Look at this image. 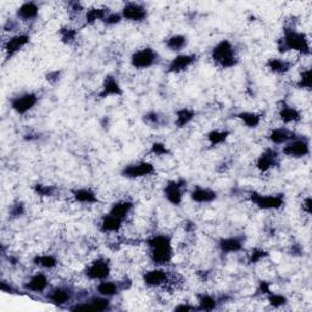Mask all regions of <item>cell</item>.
Listing matches in <instances>:
<instances>
[{
  "instance_id": "1",
  "label": "cell",
  "mask_w": 312,
  "mask_h": 312,
  "mask_svg": "<svg viewBox=\"0 0 312 312\" xmlns=\"http://www.w3.org/2000/svg\"><path fill=\"white\" fill-rule=\"evenodd\" d=\"M150 248V258L158 266L170 264L173 256V249L171 238L166 234H155L148 239Z\"/></svg>"
},
{
  "instance_id": "2",
  "label": "cell",
  "mask_w": 312,
  "mask_h": 312,
  "mask_svg": "<svg viewBox=\"0 0 312 312\" xmlns=\"http://www.w3.org/2000/svg\"><path fill=\"white\" fill-rule=\"evenodd\" d=\"M279 50H294L301 54H310V43L306 34L298 32L294 28H285L284 36L279 40Z\"/></svg>"
},
{
  "instance_id": "3",
  "label": "cell",
  "mask_w": 312,
  "mask_h": 312,
  "mask_svg": "<svg viewBox=\"0 0 312 312\" xmlns=\"http://www.w3.org/2000/svg\"><path fill=\"white\" fill-rule=\"evenodd\" d=\"M211 59L221 68H232L238 62L236 54V48L229 40L223 39L214 46L211 53Z\"/></svg>"
},
{
  "instance_id": "4",
  "label": "cell",
  "mask_w": 312,
  "mask_h": 312,
  "mask_svg": "<svg viewBox=\"0 0 312 312\" xmlns=\"http://www.w3.org/2000/svg\"><path fill=\"white\" fill-rule=\"evenodd\" d=\"M251 201L261 210H278L284 205V199L282 195H264L257 192L250 194Z\"/></svg>"
},
{
  "instance_id": "5",
  "label": "cell",
  "mask_w": 312,
  "mask_h": 312,
  "mask_svg": "<svg viewBox=\"0 0 312 312\" xmlns=\"http://www.w3.org/2000/svg\"><path fill=\"white\" fill-rule=\"evenodd\" d=\"M156 60H158V54L154 49L143 48L133 53L131 56V65L138 70H144V68L151 67Z\"/></svg>"
},
{
  "instance_id": "6",
  "label": "cell",
  "mask_w": 312,
  "mask_h": 312,
  "mask_svg": "<svg viewBox=\"0 0 312 312\" xmlns=\"http://www.w3.org/2000/svg\"><path fill=\"white\" fill-rule=\"evenodd\" d=\"M155 172L154 165L148 161H140L137 164H132L126 166L122 170V176L129 179L142 178V177L150 176Z\"/></svg>"
},
{
  "instance_id": "7",
  "label": "cell",
  "mask_w": 312,
  "mask_h": 312,
  "mask_svg": "<svg viewBox=\"0 0 312 312\" xmlns=\"http://www.w3.org/2000/svg\"><path fill=\"white\" fill-rule=\"evenodd\" d=\"M110 264L105 258H96L87 267L86 276L92 280H104L110 274Z\"/></svg>"
},
{
  "instance_id": "8",
  "label": "cell",
  "mask_w": 312,
  "mask_h": 312,
  "mask_svg": "<svg viewBox=\"0 0 312 312\" xmlns=\"http://www.w3.org/2000/svg\"><path fill=\"white\" fill-rule=\"evenodd\" d=\"M38 102V95L36 93H24L14 98L11 100V109L18 115H24L32 110Z\"/></svg>"
},
{
  "instance_id": "9",
  "label": "cell",
  "mask_w": 312,
  "mask_h": 312,
  "mask_svg": "<svg viewBox=\"0 0 312 312\" xmlns=\"http://www.w3.org/2000/svg\"><path fill=\"white\" fill-rule=\"evenodd\" d=\"M184 180H170L166 186H165L164 194L165 198L167 199L168 202L174 205V206H179L183 201V188L186 187Z\"/></svg>"
},
{
  "instance_id": "10",
  "label": "cell",
  "mask_w": 312,
  "mask_h": 312,
  "mask_svg": "<svg viewBox=\"0 0 312 312\" xmlns=\"http://www.w3.org/2000/svg\"><path fill=\"white\" fill-rule=\"evenodd\" d=\"M283 154L289 158H304L310 154V145L306 139H293L288 142L283 149Z\"/></svg>"
},
{
  "instance_id": "11",
  "label": "cell",
  "mask_w": 312,
  "mask_h": 312,
  "mask_svg": "<svg viewBox=\"0 0 312 312\" xmlns=\"http://www.w3.org/2000/svg\"><path fill=\"white\" fill-rule=\"evenodd\" d=\"M148 16V11L138 3H127L122 9V17L133 22H143Z\"/></svg>"
},
{
  "instance_id": "12",
  "label": "cell",
  "mask_w": 312,
  "mask_h": 312,
  "mask_svg": "<svg viewBox=\"0 0 312 312\" xmlns=\"http://www.w3.org/2000/svg\"><path fill=\"white\" fill-rule=\"evenodd\" d=\"M28 43H30V36L26 33L15 34L11 38H9L4 44V50L6 55H8V58H11V56L17 54Z\"/></svg>"
},
{
  "instance_id": "13",
  "label": "cell",
  "mask_w": 312,
  "mask_h": 312,
  "mask_svg": "<svg viewBox=\"0 0 312 312\" xmlns=\"http://www.w3.org/2000/svg\"><path fill=\"white\" fill-rule=\"evenodd\" d=\"M196 60L195 54H179L173 58L168 64V72L180 73L186 71L189 66H192Z\"/></svg>"
},
{
  "instance_id": "14",
  "label": "cell",
  "mask_w": 312,
  "mask_h": 312,
  "mask_svg": "<svg viewBox=\"0 0 312 312\" xmlns=\"http://www.w3.org/2000/svg\"><path fill=\"white\" fill-rule=\"evenodd\" d=\"M143 280H144L145 285L152 287V288L166 285L168 282V273L161 268H155V270L145 272L143 276Z\"/></svg>"
},
{
  "instance_id": "15",
  "label": "cell",
  "mask_w": 312,
  "mask_h": 312,
  "mask_svg": "<svg viewBox=\"0 0 312 312\" xmlns=\"http://www.w3.org/2000/svg\"><path fill=\"white\" fill-rule=\"evenodd\" d=\"M278 164V152L273 149H266L262 154L258 156L256 161V167L261 172H267L268 170L277 166Z\"/></svg>"
},
{
  "instance_id": "16",
  "label": "cell",
  "mask_w": 312,
  "mask_h": 312,
  "mask_svg": "<svg viewBox=\"0 0 312 312\" xmlns=\"http://www.w3.org/2000/svg\"><path fill=\"white\" fill-rule=\"evenodd\" d=\"M123 94V90L121 88L120 83L117 82V80L114 76H106L102 83L101 92L99 93V96L101 99L108 98V96H120Z\"/></svg>"
},
{
  "instance_id": "17",
  "label": "cell",
  "mask_w": 312,
  "mask_h": 312,
  "mask_svg": "<svg viewBox=\"0 0 312 312\" xmlns=\"http://www.w3.org/2000/svg\"><path fill=\"white\" fill-rule=\"evenodd\" d=\"M49 280L45 273L43 272H37L31 277L30 280L24 284V288L30 292L33 293H43L44 290L48 288Z\"/></svg>"
},
{
  "instance_id": "18",
  "label": "cell",
  "mask_w": 312,
  "mask_h": 312,
  "mask_svg": "<svg viewBox=\"0 0 312 312\" xmlns=\"http://www.w3.org/2000/svg\"><path fill=\"white\" fill-rule=\"evenodd\" d=\"M217 193L210 188H202V187H196V188L190 193V199L194 202L199 204H209L216 200Z\"/></svg>"
},
{
  "instance_id": "19",
  "label": "cell",
  "mask_w": 312,
  "mask_h": 312,
  "mask_svg": "<svg viewBox=\"0 0 312 312\" xmlns=\"http://www.w3.org/2000/svg\"><path fill=\"white\" fill-rule=\"evenodd\" d=\"M122 223L123 220L111 214H108L101 218L100 230L102 233H118L120 229L122 228Z\"/></svg>"
},
{
  "instance_id": "20",
  "label": "cell",
  "mask_w": 312,
  "mask_h": 312,
  "mask_svg": "<svg viewBox=\"0 0 312 312\" xmlns=\"http://www.w3.org/2000/svg\"><path fill=\"white\" fill-rule=\"evenodd\" d=\"M71 298H72V292H71V289L65 288V287H58V288L53 289L50 294H49L50 301L53 304L58 305V306L67 304L71 300Z\"/></svg>"
},
{
  "instance_id": "21",
  "label": "cell",
  "mask_w": 312,
  "mask_h": 312,
  "mask_svg": "<svg viewBox=\"0 0 312 312\" xmlns=\"http://www.w3.org/2000/svg\"><path fill=\"white\" fill-rule=\"evenodd\" d=\"M293 139H295V133L284 128V127L274 128L270 133V140L273 144H287Z\"/></svg>"
},
{
  "instance_id": "22",
  "label": "cell",
  "mask_w": 312,
  "mask_h": 312,
  "mask_svg": "<svg viewBox=\"0 0 312 312\" xmlns=\"http://www.w3.org/2000/svg\"><path fill=\"white\" fill-rule=\"evenodd\" d=\"M38 14H39L38 5L33 2L23 3V4L17 9V17L23 21L33 20V18L38 16Z\"/></svg>"
},
{
  "instance_id": "23",
  "label": "cell",
  "mask_w": 312,
  "mask_h": 312,
  "mask_svg": "<svg viewBox=\"0 0 312 312\" xmlns=\"http://www.w3.org/2000/svg\"><path fill=\"white\" fill-rule=\"evenodd\" d=\"M218 246L223 252H238L243 249V240L239 237H228L218 242Z\"/></svg>"
},
{
  "instance_id": "24",
  "label": "cell",
  "mask_w": 312,
  "mask_h": 312,
  "mask_svg": "<svg viewBox=\"0 0 312 312\" xmlns=\"http://www.w3.org/2000/svg\"><path fill=\"white\" fill-rule=\"evenodd\" d=\"M73 198L81 204H95L98 202V196L90 188H80L73 190Z\"/></svg>"
},
{
  "instance_id": "25",
  "label": "cell",
  "mask_w": 312,
  "mask_h": 312,
  "mask_svg": "<svg viewBox=\"0 0 312 312\" xmlns=\"http://www.w3.org/2000/svg\"><path fill=\"white\" fill-rule=\"evenodd\" d=\"M266 66L271 72L277 74H284L290 70L292 64H290L288 60H284V59L274 58V59H270V60L267 61Z\"/></svg>"
},
{
  "instance_id": "26",
  "label": "cell",
  "mask_w": 312,
  "mask_h": 312,
  "mask_svg": "<svg viewBox=\"0 0 312 312\" xmlns=\"http://www.w3.org/2000/svg\"><path fill=\"white\" fill-rule=\"evenodd\" d=\"M133 209V204L128 200H122V201H117L115 202L114 205H112L111 210L109 214L114 215V216H116L118 218H121V220H126L127 216L129 215V212L132 211Z\"/></svg>"
},
{
  "instance_id": "27",
  "label": "cell",
  "mask_w": 312,
  "mask_h": 312,
  "mask_svg": "<svg viewBox=\"0 0 312 312\" xmlns=\"http://www.w3.org/2000/svg\"><path fill=\"white\" fill-rule=\"evenodd\" d=\"M279 117L283 122L292 123V122H298V121H300L301 115L295 108L284 104L279 110Z\"/></svg>"
},
{
  "instance_id": "28",
  "label": "cell",
  "mask_w": 312,
  "mask_h": 312,
  "mask_svg": "<svg viewBox=\"0 0 312 312\" xmlns=\"http://www.w3.org/2000/svg\"><path fill=\"white\" fill-rule=\"evenodd\" d=\"M237 117L242 121L249 128H256L258 124L261 123V116L256 112H249V111H243L239 112L237 115Z\"/></svg>"
},
{
  "instance_id": "29",
  "label": "cell",
  "mask_w": 312,
  "mask_h": 312,
  "mask_svg": "<svg viewBox=\"0 0 312 312\" xmlns=\"http://www.w3.org/2000/svg\"><path fill=\"white\" fill-rule=\"evenodd\" d=\"M109 9L106 8H94L87 10L86 14V22L87 24H92L96 22V21H104V18L108 16Z\"/></svg>"
},
{
  "instance_id": "30",
  "label": "cell",
  "mask_w": 312,
  "mask_h": 312,
  "mask_svg": "<svg viewBox=\"0 0 312 312\" xmlns=\"http://www.w3.org/2000/svg\"><path fill=\"white\" fill-rule=\"evenodd\" d=\"M96 290L101 296H106V298H111L115 296L118 293V285L115 282H110V280H101L96 287Z\"/></svg>"
},
{
  "instance_id": "31",
  "label": "cell",
  "mask_w": 312,
  "mask_h": 312,
  "mask_svg": "<svg viewBox=\"0 0 312 312\" xmlns=\"http://www.w3.org/2000/svg\"><path fill=\"white\" fill-rule=\"evenodd\" d=\"M195 117V111L192 109L183 108L180 110L177 111V117H176V124L182 128V127L187 126L189 122H192L193 118Z\"/></svg>"
},
{
  "instance_id": "32",
  "label": "cell",
  "mask_w": 312,
  "mask_h": 312,
  "mask_svg": "<svg viewBox=\"0 0 312 312\" xmlns=\"http://www.w3.org/2000/svg\"><path fill=\"white\" fill-rule=\"evenodd\" d=\"M166 45L170 50L180 51L187 45V37L182 36V34H174L167 39Z\"/></svg>"
},
{
  "instance_id": "33",
  "label": "cell",
  "mask_w": 312,
  "mask_h": 312,
  "mask_svg": "<svg viewBox=\"0 0 312 312\" xmlns=\"http://www.w3.org/2000/svg\"><path fill=\"white\" fill-rule=\"evenodd\" d=\"M33 262L42 268H54L58 265V261L53 255H37Z\"/></svg>"
},
{
  "instance_id": "34",
  "label": "cell",
  "mask_w": 312,
  "mask_h": 312,
  "mask_svg": "<svg viewBox=\"0 0 312 312\" xmlns=\"http://www.w3.org/2000/svg\"><path fill=\"white\" fill-rule=\"evenodd\" d=\"M217 306V300L214 296L209 294H202L199 296V310L212 311Z\"/></svg>"
},
{
  "instance_id": "35",
  "label": "cell",
  "mask_w": 312,
  "mask_h": 312,
  "mask_svg": "<svg viewBox=\"0 0 312 312\" xmlns=\"http://www.w3.org/2000/svg\"><path fill=\"white\" fill-rule=\"evenodd\" d=\"M229 132L228 131H211L210 133L207 134V139L209 142H210L211 145H218V144H222L223 142H226V139L228 138Z\"/></svg>"
},
{
  "instance_id": "36",
  "label": "cell",
  "mask_w": 312,
  "mask_h": 312,
  "mask_svg": "<svg viewBox=\"0 0 312 312\" xmlns=\"http://www.w3.org/2000/svg\"><path fill=\"white\" fill-rule=\"evenodd\" d=\"M60 37L62 42L66 43V44H71L76 40L77 31L70 27H62L60 30Z\"/></svg>"
},
{
  "instance_id": "37",
  "label": "cell",
  "mask_w": 312,
  "mask_h": 312,
  "mask_svg": "<svg viewBox=\"0 0 312 312\" xmlns=\"http://www.w3.org/2000/svg\"><path fill=\"white\" fill-rule=\"evenodd\" d=\"M268 302L271 306L273 307H280L287 304V298L282 294H276V293H268Z\"/></svg>"
},
{
  "instance_id": "38",
  "label": "cell",
  "mask_w": 312,
  "mask_h": 312,
  "mask_svg": "<svg viewBox=\"0 0 312 312\" xmlns=\"http://www.w3.org/2000/svg\"><path fill=\"white\" fill-rule=\"evenodd\" d=\"M311 84H312V80H311V70H310V68H307V70H305L304 72L301 73L300 78H299L298 86H299V88L311 89Z\"/></svg>"
},
{
  "instance_id": "39",
  "label": "cell",
  "mask_w": 312,
  "mask_h": 312,
  "mask_svg": "<svg viewBox=\"0 0 312 312\" xmlns=\"http://www.w3.org/2000/svg\"><path fill=\"white\" fill-rule=\"evenodd\" d=\"M34 192L36 194H38L40 196H51L54 195V187L51 186H44V184H36L33 187Z\"/></svg>"
},
{
  "instance_id": "40",
  "label": "cell",
  "mask_w": 312,
  "mask_h": 312,
  "mask_svg": "<svg viewBox=\"0 0 312 312\" xmlns=\"http://www.w3.org/2000/svg\"><path fill=\"white\" fill-rule=\"evenodd\" d=\"M122 20H123L122 14H117V12H109L108 16L104 18L102 22H104L105 24H108V26H115V24H118Z\"/></svg>"
},
{
  "instance_id": "41",
  "label": "cell",
  "mask_w": 312,
  "mask_h": 312,
  "mask_svg": "<svg viewBox=\"0 0 312 312\" xmlns=\"http://www.w3.org/2000/svg\"><path fill=\"white\" fill-rule=\"evenodd\" d=\"M11 217H21L24 214V205L23 202L17 201L14 205H11L10 211H9Z\"/></svg>"
},
{
  "instance_id": "42",
  "label": "cell",
  "mask_w": 312,
  "mask_h": 312,
  "mask_svg": "<svg viewBox=\"0 0 312 312\" xmlns=\"http://www.w3.org/2000/svg\"><path fill=\"white\" fill-rule=\"evenodd\" d=\"M151 154L156 156H164L170 154V150L167 149V146L162 143H154L151 146Z\"/></svg>"
},
{
  "instance_id": "43",
  "label": "cell",
  "mask_w": 312,
  "mask_h": 312,
  "mask_svg": "<svg viewBox=\"0 0 312 312\" xmlns=\"http://www.w3.org/2000/svg\"><path fill=\"white\" fill-rule=\"evenodd\" d=\"M267 256V252L262 249H254L250 254V262L251 264H256V262H260L262 258H265Z\"/></svg>"
},
{
  "instance_id": "44",
  "label": "cell",
  "mask_w": 312,
  "mask_h": 312,
  "mask_svg": "<svg viewBox=\"0 0 312 312\" xmlns=\"http://www.w3.org/2000/svg\"><path fill=\"white\" fill-rule=\"evenodd\" d=\"M145 123L151 124V126H159L160 124V116L156 112H149L144 116Z\"/></svg>"
},
{
  "instance_id": "45",
  "label": "cell",
  "mask_w": 312,
  "mask_h": 312,
  "mask_svg": "<svg viewBox=\"0 0 312 312\" xmlns=\"http://www.w3.org/2000/svg\"><path fill=\"white\" fill-rule=\"evenodd\" d=\"M176 311H192L194 310V307L193 306H189V305H179V306H177L176 308H174Z\"/></svg>"
},
{
  "instance_id": "46",
  "label": "cell",
  "mask_w": 312,
  "mask_h": 312,
  "mask_svg": "<svg viewBox=\"0 0 312 312\" xmlns=\"http://www.w3.org/2000/svg\"><path fill=\"white\" fill-rule=\"evenodd\" d=\"M304 209H305V211L307 212V214H311V198H310V196L306 198V200H305Z\"/></svg>"
}]
</instances>
